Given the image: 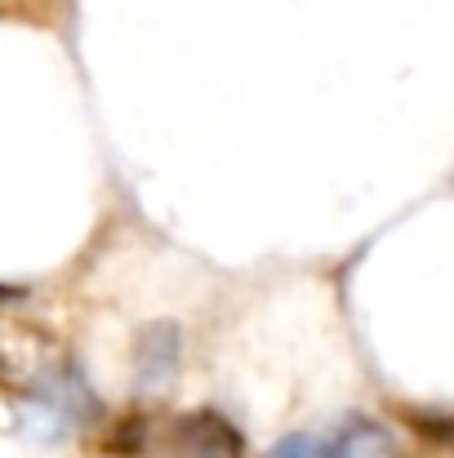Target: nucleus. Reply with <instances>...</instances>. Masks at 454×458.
<instances>
[{"label":"nucleus","instance_id":"4","mask_svg":"<svg viewBox=\"0 0 454 458\" xmlns=\"http://www.w3.org/2000/svg\"><path fill=\"white\" fill-rule=\"evenodd\" d=\"M268 458H356L352 450V423H343L334 437H307V432H290L281 437Z\"/></svg>","mask_w":454,"mask_h":458},{"label":"nucleus","instance_id":"2","mask_svg":"<svg viewBox=\"0 0 454 458\" xmlns=\"http://www.w3.org/2000/svg\"><path fill=\"white\" fill-rule=\"evenodd\" d=\"M148 454L165 458H245L241 428L218 410H187L165 423H151ZM143 454V458H148Z\"/></svg>","mask_w":454,"mask_h":458},{"label":"nucleus","instance_id":"6","mask_svg":"<svg viewBox=\"0 0 454 458\" xmlns=\"http://www.w3.org/2000/svg\"><path fill=\"white\" fill-rule=\"evenodd\" d=\"M9 299H18V290H9V285H0V303H9Z\"/></svg>","mask_w":454,"mask_h":458},{"label":"nucleus","instance_id":"3","mask_svg":"<svg viewBox=\"0 0 454 458\" xmlns=\"http://www.w3.org/2000/svg\"><path fill=\"white\" fill-rule=\"evenodd\" d=\"M139 378H143V387H160L169 374H174V365H178V329L174 325H148L143 334H139Z\"/></svg>","mask_w":454,"mask_h":458},{"label":"nucleus","instance_id":"5","mask_svg":"<svg viewBox=\"0 0 454 458\" xmlns=\"http://www.w3.org/2000/svg\"><path fill=\"white\" fill-rule=\"evenodd\" d=\"M410 432L419 441H428L433 450H454V414H428V410H410L406 414Z\"/></svg>","mask_w":454,"mask_h":458},{"label":"nucleus","instance_id":"1","mask_svg":"<svg viewBox=\"0 0 454 458\" xmlns=\"http://www.w3.org/2000/svg\"><path fill=\"white\" fill-rule=\"evenodd\" d=\"M67 378H72V365L63 360L58 343L45 329L0 311V387L27 401H45Z\"/></svg>","mask_w":454,"mask_h":458}]
</instances>
